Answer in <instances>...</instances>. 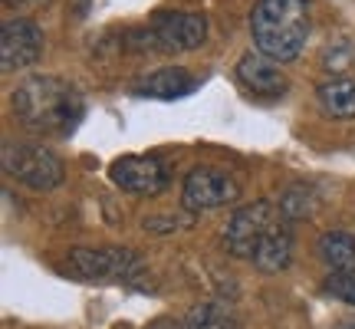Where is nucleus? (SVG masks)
Returning a JSON list of instances; mask_svg holds the SVG:
<instances>
[{"label":"nucleus","instance_id":"0eeeda50","mask_svg":"<svg viewBox=\"0 0 355 329\" xmlns=\"http://www.w3.org/2000/svg\"><path fill=\"white\" fill-rule=\"evenodd\" d=\"M46 50V37L33 20L13 17L0 30V69L3 73H20L33 66Z\"/></svg>","mask_w":355,"mask_h":329},{"label":"nucleus","instance_id":"ddd939ff","mask_svg":"<svg viewBox=\"0 0 355 329\" xmlns=\"http://www.w3.org/2000/svg\"><path fill=\"white\" fill-rule=\"evenodd\" d=\"M319 109L329 119H355V79L329 76L316 89Z\"/></svg>","mask_w":355,"mask_h":329},{"label":"nucleus","instance_id":"9b49d317","mask_svg":"<svg viewBox=\"0 0 355 329\" xmlns=\"http://www.w3.org/2000/svg\"><path fill=\"white\" fill-rule=\"evenodd\" d=\"M198 89V79L191 76L188 69H181V66H165V69H155L148 73L145 79H139L132 92L135 96H148V99H181V96H191Z\"/></svg>","mask_w":355,"mask_h":329},{"label":"nucleus","instance_id":"f257e3e1","mask_svg":"<svg viewBox=\"0 0 355 329\" xmlns=\"http://www.w3.org/2000/svg\"><path fill=\"white\" fill-rule=\"evenodd\" d=\"M10 106L26 128L56 139L73 135L86 112L83 92L60 76H26L10 92Z\"/></svg>","mask_w":355,"mask_h":329},{"label":"nucleus","instance_id":"f3484780","mask_svg":"<svg viewBox=\"0 0 355 329\" xmlns=\"http://www.w3.org/2000/svg\"><path fill=\"white\" fill-rule=\"evenodd\" d=\"M355 63V47L352 40H336L329 43L326 50H322V69L326 73H336V76H343L345 69Z\"/></svg>","mask_w":355,"mask_h":329},{"label":"nucleus","instance_id":"4468645a","mask_svg":"<svg viewBox=\"0 0 355 329\" xmlns=\"http://www.w3.org/2000/svg\"><path fill=\"white\" fill-rule=\"evenodd\" d=\"M319 260L329 273H355V237L349 230H326L316 244Z\"/></svg>","mask_w":355,"mask_h":329},{"label":"nucleus","instance_id":"9d476101","mask_svg":"<svg viewBox=\"0 0 355 329\" xmlns=\"http://www.w3.org/2000/svg\"><path fill=\"white\" fill-rule=\"evenodd\" d=\"M237 79H241V86L247 92H254L260 99H279L290 83H286V73L279 69L277 60H270L263 56L260 50H250L243 53L241 60H237Z\"/></svg>","mask_w":355,"mask_h":329},{"label":"nucleus","instance_id":"2eb2a0df","mask_svg":"<svg viewBox=\"0 0 355 329\" xmlns=\"http://www.w3.org/2000/svg\"><path fill=\"white\" fill-rule=\"evenodd\" d=\"M188 323L191 329H243L237 317L220 303H198L188 313Z\"/></svg>","mask_w":355,"mask_h":329},{"label":"nucleus","instance_id":"1a4fd4ad","mask_svg":"<svg viewBox=\"0 0 355 329\" xmlns=\"http://www.w3.org/2000/svg\"><path fill=\"white\" fill-rule=\"evenodd\" d=\"M152 33L158 40V50H198L207 37V17L188 10H162L152 17Z\"/></svg>","mask_w":355,"mask_h":329},{"label":"nucleus","instance_id":"20e7f679","mask_svg":"<svg viewBox=\"0 0 355 329\" xmlns=\"http://www.w3.org/2000/svg\"><path fill=\"white\" fill-rule=\"evenodd\" d=\"M0 164L10 178H17L20 185L33 191L60 188L66 178L63 162L43 145H13V142H7L3 152H0Z\"/></svg>","mask_w":355,"mask_h":329},{"label":"nucleus","instance_id":"f8f14e48","mask_svg":"<svg viewBox=\"0 0 355 329\" xmlns=\"http://www.w3.org/2000/svg\"><path fill=\"white\" fill-rule=\"evenodd\" d=\"M290 260H293V234L286 217H283L277 228L263 237V244H260V251L254 257V267L263 270V273H279V270L290 267Z\"/></svg>","mask_w":355,"mask_h":329},{"label":"nucleus","instance_id":"39448f33","mask_svg":"<svg viewBox=\"0 0 355 329\" xmlns=\"http://www.w3.org/2000/svg\"><path fill=\"white\" fill-rule=\"evenodd\" d=\"M283 214L279 208H273L270 201H254V204H243L234 211V217L227 221L224 228V247H227L230 257H241V260H254L260 244L270 230L277 228Z\"/></svg>","mask_w":355,"mask_h":329},{"label":"nucleus","instance_id":"7ed1b4c3","mask_svg":"<svg viewBox=\"0 0 355 329\" xmlns=\"http://www.w3.org/2000/svg\"><path fill=\"white\" fill-rule=\"evenodd\" d=\"M60 273L73 280H132L141 273V260L132 251L122 247H76L66 253V260L60 264Z\"/></svg>","mask_w":355,"mask_h":329},{"label":"nucleus","instance_id":"423d86ee","mask_svg":"<svg viewBox=\"0 0 355 329\" xmlns=\"http://www.w3.org/2000/svg\"><path fill=\"white\" fill-rule=\"evenodd\" d=\"M237 198H241L237 178L224 168H214V164L191 168L184 178V188H181V204H184V211H194V214L237 204Z\"/></svg>","mask_w":355,"mask_h":329},{"label":"nucleus","instance_id":"dca6fc26","mask_svg":"<svg viewBox=\"0 0 355 329\" xmlns=\"http://www.w3.org/2000/svg\"><path fill=\"white\" fill-rule=\"evenodd\" d=\"M313 211H316V198H313V191L306 188V185H296V188H290L279 198V214L286 217V221L309 217Z\"/></svg>","mask_w":355,"mask_h":329},{"label":"nucleus","instance_id":"f03ea898","mask_svg":"<svg viewBox=\"0 0 355 329\" xmlns=\"http://www.w3.org/2000/svg\"><path fill=\"white\" fill-rule=\"evenodd\" d=\"M254 50L277 63H290L303 53L313 33V3L309 0H257L250 10Z\"/></svg>","mask_w":355,"mask_h":329},{"label":"nucleus","instance_id":"6e6552de","mask_svg":"<svg viewBox=\"0 0 355 329\" xmlns=\"http://www.w3.org/2000/svg\"><path fill=\"white\" fill-rule=\"evenodd\" d=\"M109 178L115 188L141 198H155L158 191L168 188V168L155 155H122L109 164Z\"/></svg>","mask_w":355,"mask_h":329},{"label":"nucleus","instance_id":"a211bd4d","mask_svg":"<svg viewBox=\"0 0 355 329\" xmlns=\"http://www.w3.org/2000/svg\"><path fill=\"white\" fill-rule=\"evenodd\" d=\"M322 290L329 293L332 300H339V303L355 310V273H329Z\"/></svg>","mask_w":355,"mask_h":329},{"label":"nucleus","instance_id":"6ab92c4d","mask_svg":"<svg viewBox=\"0 0 355 329\" xmlns=\"http://www.w3.org/2000/svg\"><path fill=\"white\" fill-rule=\"evenodd\" d=\"M332 329H355V317L352 319H339V323H336Z\"/></svg>","mask_w":355,"mask_h":329}]
</instances>
